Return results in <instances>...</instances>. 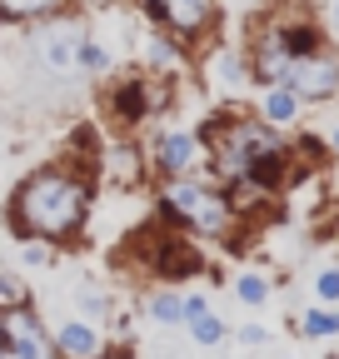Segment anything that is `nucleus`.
I'll list each match as a JSON object with an SVG mask.
<instances>
[{"label": "nucleus", "mask_w": 339, "mask_h": 359, "mask_svg": "<svg viewBox=\"0 0 339 359\" xmlns=\"http://www.w3.org/2000/svg\"><path fill=\"white\" fill-rule=\"evenodd\" d=\"M0 359H60L55 344H50L46 320L35 314V299L6 309V344H0Z\"/></svg>", "instance_id": "nucleus-10"}, {"label": "nucleus", "mask_w": 339, "mask_h": 359, "mask_svg": "<svg viewBox=\"0 0 339 359\" xmlns=\"http://www.w3.org/2000/svg\"><path fill=\"white\" fill-rule=\"evenodd\" d=\"M150 185H155V215L170 219V224H180V230H190L200 245L240 250V240L249 235V224L230 205V190L209 170L175 175V180H150Z\"/></svg>", "instance_id": "nucleus-3"}, {"label": "nucleus", "mask_w": 339, "mask_h": 359, "mask_svg": "<svg viewBox=\"0 0 339 359\" xmlns=\"http://www.w3.org/2000/svg\"><path fill=\"white\" fill-rule=\"evenodd\" d=\"M215 75H220V85H225V90H240V85L249 80V70H244V55H240V50H220V60H215Z\"/></svg>", "instance_id": "nucleus-24"}, {"label": "nucleus", "mask_w": 339, "mask_h": 359, "mask_svg": "<svg viewBox=\"0 0 339 359\" xmlns=\"http://www.w3.org/2000/svg\"><path fill=\"white\" fill-rule=\"evenodd\" d=\"M15 304H30V285L15 269H0V309H15Z\"/></svg>", "instance_id": "nucleus-25"}, {"label": "nucleus", "mask_w": 339, "mask_h": 359, "mask_svg": "<svg viewBox=\"0 0 339 359\" xmlns=\"http://www.w3.org/2000/svg\"><path fill=\"white\" fill-rule=\"evenodd\" d=\"M145 314H150V325H160V330H180L185 325V294L175 285H150L145 290Z\"/></svg>", "instance_id": "nucleus-18"}, {"label": "nucleus", "mask_w": 339, "mask_h": 359, "mask_svg": "<svg viewBox=\"0 0 339 359\" xmlns=\"http://www.w3.org/2000/svg\"><path fill=\"white\" fill-rule=\"evenodd\" d=\"M195 130L205 145V165L220 185L249 180V185H265L275 195H284L294 185V140L284 130H275L270 120H260L254 110H240V105L209 110Z\"/></svg>", "instance_id": "nucleus-2"}, {"label": "nucleus", "mask_w": 339, "mask_h": 359, "mask_svg": "<svg viewBox=\"0 0 339 359\" xmlns=\"http://www.w3.org/2000/svg\"><path fill=\"white\" fill-rule=\"evenodd\" d=\"M125 259H130L150 285H185V280H195V275L209 269L200 240L190 230H180V224L160 219V215L125 240Z\"/></svg>", "instance_id": "nucleus-4"}, {"label": "nucleus", "mask_w": 339, "mask_h": 359, "mask_svg": "<svg viewBox=\"0 0 339 359\" xmlns=\"http://www.w3.org/2000/svg\"><path fill=\"white\" fill-rule=\"evenodd\" d=\"M135 11L155 30H170L185 45L215 35V25H220V0H135Z\"/></svg>", "instance_id": "nucleus-6"}, {"label": "nucleus", "mask_w": 339, "mask_h": 359, "mask_svg": "<svg viewBox=\"0 0 339 359\" xmlns=\"http://www.w3.org/2000/svg\"><path fill=\"white\" fill-rule=\"evenodd\" d=\"M310 290H314V304H339V259H334V264H319V269H314Z\"/></svg>", "instance_id": "nucleus-23"}, {"label": "nucleus", "mask_w": 339, "mask_h": 359, "mask_svg": "<svg viewBox=\"0 0 339 359\" xmlns=\"http://www.w3.org/2000/svg\"><path fill=\"white\" fill-rule=\"evenodd\" d=\"M100 170H110L115 180H120V185L125 190H135V185H145V180H150V160H145V145L135 140V135H125V140L105 155V165Z\"/></svg>", "instance_id": "nucleus-15"}, {"label": "nucleus", "mask_w": 339, "mask_h": 359, "mask_svg": "<svg viewBox=\"0 0 339 359\" xmlns=\"http://www.w3.org/2000/svg\"><path fill=\"white\" fill-rule=\"evenodd\" d=\"M240 55H244V70H249V80L260 85V90H265V85H284V75H289V65H294V55L284 50V40H279L275 20H270L265 11L244 25Z\"/></svg>", "instance_id": "nucleus-7"}, {"label": "nucleus", "mask_w": 339, "mask_h": 359, "mask_svg": "<svg viewBox=\"0 0 339 359\" xmlns=\"http://www.w3.org/2000/svg\"><path fill=\"white\" fill-rule=\"evenodd\" d=\"M95 359H130V354H125V349H115V344H110V349H105V354H95Z\"/></svg>", "instance_id": "nucleus-30"}, {"label": "nucleus", "mask_w": 339, "mask_h": 359, "mask_svg": "<svg viewBox=\"0 0 339 359\" xmlns=\"http://www.w3.org/2000/svg\"><path fill=\"white\" fill-rule=\"evenodd\" d=\"M294 334L300 339H339V304H310L294 314Z\"/></svg>", "instance_id": "nucleus-19"}, {"label": "nucleus", "mask_w": 339, "mask_h": 359, "mask_svg": "<svg viewBox=\"0 0 339 359\" xmlns=\"http://www.w3.org/2000/svg\"><path fill=\"white\" fill-rule=\"evenodd\" d=\"M145 160H150V180H175V175L209 170L205 165V145H200V130H175V125H165V130L150 135Z\"/></svg>", "instance_id": "nucleus-8"}, {"label": "nucleus", "mask_w": 339, "mask_h": 359, "mask_svg": "<svg viewBox=\"0 0 339 359\" xmlns=\"http://www.w3.org/2000/svg\"><path fill=\"white\" fill-rule=\"evenodd\" d=\"M175 80L165 75H150V70H135V75H120L100 90V115L105 125H115L120 135H140L160 110H170V100H175V90H170Z\"/></svg>", "instance_id": "nucleus-5"}, {"label": "nucleus", "mask_w": 339, "mask_h": 359, "mask_svg": "<svg viewBox=\"0 0 339 359\" xmlns=\"http://www.w3.org/2000/svg\"><path fill=\"white\" fill-rule=\"evenodd\" d=\"M329 30L339 35V0H329Z\"/></svg>", "instance_id": "nucleus-29"}, {"label": "nucleus", "mask_w": 339, "mask_h": 359, "mask_svg": "<svg viewBox=\"0 0 339 359\" xmlns=\"http://www.w3.org/2000/svg\"><path fill=\"white\" fill-rule=\"evenodd\" d=\"M75 309L85 314V320H100V325H105V320H110V294H105L100 285H80V290H75Z\"/></svg>", "instance_id": "nucleus-22"}, {"label": "nucleus", "mask_w": 339, "mask_h": 359, "mask_svg": "<svg viewBox=\"0 0 339 359\" xmlns=\"http://www.w3.org/2000/svg\"><path fill=\"white\" fill-rule=\"evenodd\" d=\"M75 70H85V75H95V80H100V75L115 70V55L105 50L95 35H80V40H75Z\"/></svg>", "instance_id": "nucleus-21"}, {"label": "nucleus", "mask_w": 339, "mask_h": 359, "mask_svg": "<svg viewBox=\"0 0 339 359\" xmlns=\"http://www.w3.org/2000/svg\"><path fill=\"white\" fill-rule=\"evenodd\" d=\"M40 25H46V35L35 40L40 60H46L50 70H70V65H75V40H80L75 11H70V15H55V20H40Z\"/></svg>", "instance_id": "nucleus-13"}, {"label": "nucleus", "mask_w": 339, "mask_h": 359, "mask_svg": "<svg viewBox=\"0 0 339 359\" xmlns=\"http://www.w3.org/2000/svg\"><path fill=\"white\" fill-rule=\"evenodd\" d=\"M329 155H334V160H339V120H334V125H329Z\"/></svg>", "instance_id": "nucleus-28"}, {"label": "nucleus", "mask_w": 339, "mask_h": 359, "mask_svg": "<svg viewBox=\"0 0 339 359\" xmlns=\"http://www.w3.org/2000/svg\"><path fill=\"white\" fill-rule=\"evenodd\" d=\"M200 349H220L225 339H230V325L220 320L215 309H209V299L205 294H185V325H180Z\"/></svg>", "instance_id": "nucleus-14"}, {"label": "nucleus", "mask_w": 339, "mask_h": 359, "mask_svg": "<svg viewBox=\"0 0 339 359\" xmlns=\"http://www.w3.org/2000/svg\"><path fill=\"white\" fill-rule=\"evenodd\" d=\"M55 259V245H46V240H20V264L25 269H46Z\"/></svg>", "instance_id": "nucleus-26"}, {"label": "nucleus", "mask_w": 339, "mask_h": 359, "mask_svg": "<svg viewBox=\"0 0 339 359\" xmlns=\"http://www.w3.org/2000/svg\"><path fill=\"white\" fill-rule=\"evenodd\" d=\"M140 60H145V70L150 75H165V80H180L185 70H190V45L185 40H175L170 30H145V40H140Z\"/></svg>", "instance_id": "nucleus-12"}, {"label": "nucleus", "mask_w": 339, "mask_h": 359, "mask_svg": "<svg viewBox=\"0 0 339 359\" xmlns=\"http://www.w3.org/2000/svg\"><path fill=\"white\" fill-rule=\"evenodd\" d=\"M260 120H270L275 130H289V125H300L305 115V100L294 95L289 85H265V95H260V110H254Z\"/></svg>", "instance_id": "nucleus-16"}, {"label": "nucleus", "mask_w": 339, "mask_h": 359, "mask_svg": "<svg viewBox=\"0 0 339 359\" xmlns=\"http://www.w3.org/2000/svg\"><path fill=\"white\" fill-rule=\"evenodd\" d=\"M235 299L244 309H265L275 299V280L265 275V269H240V275H235Z\"/></svg>", "instance_id": "nucleus-20"}, {"label": "nucleus", "mask_w": 339, "mask_h": 359, "mask_svg": "<svg viewBox=\"0 0 339 359\" xmlns=\"http://www.w3.org/2000/svg\"><path fill=\"white\" fill-rule=\"evenodd\" d=\"M235 339H240L244 349H265L275 334H270V325H240V330H235Z\"/></svg>", "instance_id": "nucleus-27"}, {"label": "nucleus", "mask_w": 339, "mask_h": 359, "mask_svg": "<svg viewBox=\"0 0 339 359\" xmlns=\"http://www.w3.org/2000/svg\"><path fill=\"white\" fill-rule=\"evenodd\" d=\"M284 85H289L305 105H324V100H334V95H339V50L319 45V50L300 55V60L289 65Z\"/></svg>", "instance_id": "nucleus-9"}, {"label": "nucleus", "mask_w": 339, "mask_h": 359, "mask_svg": "<svg viewBox=\"0 0 339 359\" xmlns=\"http://www.w3.org/2000/svg\"><path fill=\"white\" fill-rule=\"evenodd\" d=\"M75 0H0V20L11 25H40V20H55V15H70Z\"/></svg>", "instance_id": "nucleus-17"}, {"label": "nucleus", "mask_w": 339, "mask_h": 359, "mask_svg": "<svg viewBox=\"0 0 339 359\" xmlns=\"http://www.w3.org/2000/svg\"><path fill=\"white\" fill-rule=\"evenodd\" d=\"M50 344H55V354H60V359H95V354H105V349H110V334H105V325H100V320L70 314V320H60V325L50 330Z\"/></svg>", "instance_id": "nucleus-11"}, {"label": "nucleus", "mask_w": 339, "mask_h": 359, "mask_svg": "<svg viewBox=\"0 0 339 359\" xmlns=\"http://www.w3.org/2000/svg\"><path fill=\"white\" fill-rule=\"evenodd\" d=\"M95 175L100 165L90 155H60L25 170L6 195V230L15 240H46L55 250H70L90 224Z\"/></svg>", "instance_id": "nucleus-1"}]
</instances>
